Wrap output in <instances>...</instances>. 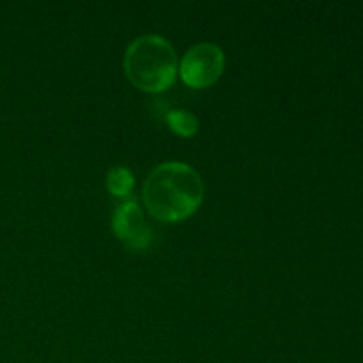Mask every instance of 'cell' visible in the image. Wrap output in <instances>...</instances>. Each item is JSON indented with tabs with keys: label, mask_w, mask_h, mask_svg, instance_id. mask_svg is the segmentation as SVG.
Segmentation results:
<instances>
[{
	"label": "cell",
	"mask_w": 363,
	"mask_h": 363,
	"mask_svg": "<svg viewBox=\"0 0 363 363\" xmlns=\"http://www.w3.org/2000/svg\"><path fill=\"white\" fill-rule=\"evenodd\" d=\"M204 199V184L194 167L167 162L155 167L144 183V202L162 222H179L197 211Z\"/></svg>",
	"instance_id": "cell-1"
},
{
	"label": "cell",
	"mask_w": 363,
	"mask_h": 363,
	"mask_svg": "<svg viewBox=\"0 0 363 363\" xmlns=\"http://www.w3.org/2000/svg\"><path fill=\"white\" fill-rule=\"evenodd\" d=\"M177 55L165 38L145 34L133 39L124 53V71L131 84L147 92H162L177 77Z\"/></svg>",
	"instance_id": "cell-2"
},
{
	"label": "cell",
	"mask_w": 363,
	"mask_h": 363,
	"mask_svg": "<svg viewBox=\"0 0 363 363\" xmlns=\"http://www.w3.org/2000/svg\"><path fill=\"white\" fill-rule=\"evenodd\" d=\"M225 55L213 43H197L184 53L179 64L181 80L194 89H204L215 84L223 73Z\"/></svg>",
	"instance_id": "cell-3"
},
{
	"label": "cell",
	"mask_w": 363,
	"mask_h": 363,
	"mask_svg": "<svg viewBox=\"0 0 363 363\" xmlns=\"http://www.w3.org/2000/svg\"><path fill=\"white\" fill-rule=\"evenodd\" d=\"M145 225L144 215L135 201H126L116 209L112 216V229L117 238L130 241Z\"/></svg>",
	"instance_id": "cell-4"
},
{
	"label": "cell",
	"mask_w": 363,
	"mask_h": 363,
	"mask_svg": "<svg viewBox=\"0 0 363 363\" xmlns=\"http://www.w3.org/2000/svg\"><path fill=\"white\" fill-rule=\"evenodd\" d=\"M167 124L174 133L181 137H191L199 130V119L190 112V110L174 108L167 112Z\"/></svg>",
	"instance_id": "cell-5"
},
{
	"label": "cell",
	"mask_w": 363,
	"mask_h": 363,
	"mask_svg": "<svg viewBox=\"0 0 363 363\" xmlns=\"http://www.w3.org/2000/svg\"><path fill=\"white\" fill-rule=\"evenodd\" d=\"M133 174L128 167H113L106 174V188L117 197H126L133 188Z\"/></svg>",
	"instance_id": "cell-6"
},
{
	"label": "cell",
	"mask_w": 363,
	"mask_h": 363,
	"mask_svg": "<svg viewBox=\"0 0 363 363\" xmlns=\"http://www.w3.org/2000/svg\"><path fill=\"white\" fill-rule=\"evenodd\" d=\"M151 238H152L151 229H149L147 225H144L137 234H135L133 238H131L130 241H126V243H128V247L133 248V250H142V248L149 247V243H151Z\"/></svg>",
	"instance_id": "cell-7"
}]
</instances>
